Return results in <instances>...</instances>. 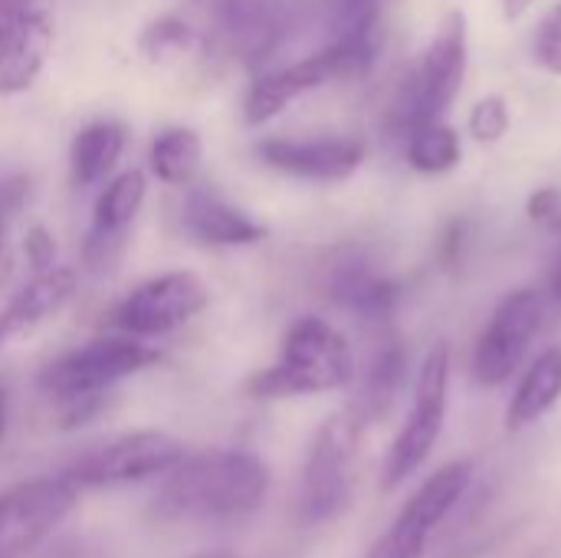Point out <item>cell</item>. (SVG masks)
<instances>
[{"label": "cell", "mask_w": 561, "mask_h": 558, "mask_svg": "<svg viewBox=\"0 0 561 558\" xmlns=\"http://www.w3.org/2000/svg\"><path fill=\"white\" fill-rule=\"evenodd\" d=\"M49 16H53V0H0V39Z\"/></svg>", "instance_id": "30"}, {"label": "cell", "mask_w": 561, "mask_h": 558, "mask_svg": "<svg viewBox=\"0 0 561 558\" xmlns=\"http://www.w3.org/2000/svg\"><path fill=\"white\" fill-rule=\"evenodd\" d=\"M470 483H473L470 460H450L440 470H434L421 483V490L404 503L398 520L375 539L365 558H424L431 533L463 500Z\"/></svg>", "instance_id": "9"}, {"label": "cell", "mask_w": 561, "mask_h": 558, "mask_svg": "<svg viewBox=\"0 0 561 558\" xmlns=\"http://www.w3.org/2000/svg\"><path fill=\"white\" fill-rule=\"evenodd\" d=\"M533 3H536V0H503V16H506L510 23H516V20H523V16L533 10Z\"/></svg>", "instance_id": "35"}, {"label": "cell", "mask_w": 561, "mask_h": 558, "mask_svg": "<svg viewBox=\"0 0 561 558\" xmlns=\"http://www.w3.org/2000/svg\"><path fill=\"white\" fill-rule=\"evenodd\" d=\"M325 289L339 309H345L348 316H355V322L375 332H388L401 303V286L362 253H348L332 263Z\"/></svg>", "instance_id": "15"}, {"label": "cell", "mask_w": 561, "mask_h": 558, "mask_svg": "<svg viewBox=\"0 0 561 558\" xmlns=\"http://www.w3.org/2000/svg\"><path fill=\"white\" fill-rule=\"evenodd\" d=\"M26 191H30V181H26V178H7V181H0V289L7 286L10 270H13V253H10V220H13V217H16V210L23 207Z\"/></svg>", "instance_id": "28"}, {"label": "cell", "mask_w": 561, "mask_h": 558, "mask_svg": "<svg viewBox=\"0 0 561 558\" xmlns=\"http://www.w3.org/2000/svg\"><path fill=\"white\" fill-rule=\"evenodd\" d=\"M447 395H450V345L437 342L434 349H427L421 362L411 414L385 457V467H381L385 493H394L398 487H404L434 454L447 424Z\"/></svg>", "instance_id": "5"}, {"label": "cell", "mask_w": 561, "mask_h": 558, "mask_svg": "<svg viewBox=\"0 0 561 558\" xmlns=\"http://www.w3.org/2000/svg\"><path fill=\"white\" fill-rule=\"evenodd\" d=\"M201 161H204V141L194 128H164L154 141H151V155H148V164H151V174L161 181V184H171V187H187L197 171H201Z\"/></svg>", "instance_id": "23"}, {"label": "cell", "mask_w": 561, "mask_h": 558, "mask_svg": "<svg viewBox=\"0 0 561 558\" xmlns=\"http://www.w3.org/2000/svg\"><path fill=\"white\" fill-rule=\"evenodd\" d=\"M181 457H184V444L178 437L164 431H131L79 457L66 470V477L76 487H92V490L128 487L168 474Z\"/></svg>", "instance_id": "12"}, {"label": "cell", "mask_w": 561, "mask_h": 558, "mask_svg": "<svg viewBox=\"0 0 561 558\" xmlns=\"http://www.w3.org/2000/svg\"><path fill=\"white\" fill-rule=\"evenodd\" d=\"M561 401V345H549L533 358V365L523 372L513 401L506 408V428L523 431L546 418Z\"/></svg>", "instance_id": "21"}, {"label": "cell", "mask_w": 561, "mask_h": 558, "mask_svg": "<svg viewBox=\"0 0 561 558\" xmlns=\"http://www.w3.org/2000/svg\"><path fill=\"white\" fill-rule=\"evenodd\" d=\"M332 79H339V76L322 46L289 66L260 69L243 95V122L250 128H260V125L273 122L279 112H286L296 99H302L312 89H322Z\"/></svg>", "instance_id": "17"}, {"label": "cell", "mask_w": 561, "mask_h": 558, "mask_svg": "<svg viewBox=\"0 0 561 558\" xmlns=\"http://www.w3.org/2000/svg\"><path fill=\"white\" fill-rule=\"evenodd\" d=\"M145 197H148V178L138 168L105 181V187L95 197L92 224L82 243V266L92 276H108L122 263L128 250V234L145 207Z\"/></svg>", "instance_id": "13"}, {"label": "cell", "mask_w": 561, "mask_h": 558, "mask_svg": "<svg viewBox=\"0 0 561 558\" xmlns=\"http://www.w3.org/2000/svg\"><path fill=\"white\" fill-rule=\"evenodd\" d=\"M381 7L385 0H329V33L322 49L329 53L339 79L368 76L381 46Z\"/></svg>", "instance_id": "16"}, {"label": "cell", "mask_w": 561, "mask_h": 558, "mask_svg": "<svg viewBox=\"0 0 561 558\" xmlns=\"http://www.w3.org/2000/svg\"><path fill=\"white\" fill-rule=\"evenodd\" d=\"M7 421H10V408H7V391H3V385H0V444H3V437H7Z\"/></svg>", "instance_id": "36"}, {"label": "cell", "mask_w": 561, "mask_h": 558, "mask_svg": "<svg viewBox=\"0 0 561 558\" xmlns=\"http://www.w3.org/2000/svg\"><path fill=\"white\" fill-rule=\"evenodd\" d=\"M49 46H53V16L36 20L16 30L13 36L0 39V99L26 92L39 79Z\"/></svg>", "instance_id": "22"}, {"label": "cell", "mask_w": 561, "mask_h": 558, "mask_svg": "<svg viewBox=\"0 0 561 558\" xmlns=\"http://www.w3.org/2000/svg\"><path fill=\"white\" fill-rule=\"evenodd\" d=\"M207 43L204 33H197L187 20L168 13V16H158L151 20L141 36H138V53L154 62V66H164V62H178L184 56H194L201 46Z\"/></svg>", "instance_id": "26"}, {"label": "cell", "mask_w": 561, "mask_h": 558, "mask_svg": "<svg viewBox=\"0 0 561 558\" xmlns=\"http://www.w3.org/2000/svg\"><path fill=\"white\" fill-rule=\"evenodd\" d=\"M358 414H332L319 424L302 467L299 516L306 526L339 520L352 506V474L358 451Z\"/></svg>", "instance_id": "7"}, {"label": "cell", "mask_w": 561, "mask_h": 558, "mask_svg": "<svg viewBox=\"0 0 561 558\" xmlns=\"http://www.w3.org/2000/svg\"><path fill=\"white\" fill-rule=\"evenodd\" d=\"M181 227L191 240L204 247H253L266 240V227L230 204L220 191L210 184L187 187L184 207H181Z\"/></svg>", "instance_id": "19"}, {"label": "cell", "mask_w": 561, "mask_h": 558, "mask_svg": "<svg viewBox=\"0 0 561 558\" xmlns=\"http://www.w3.org/2000/svg\"><path fill=\"white\" fill-rule=\"evenodd\" d=\"M161 365V352L154 345H145V339L131 335H102L92 339L53 362L43 365L36 375V388L49 401H69L85 395H108L118 382L135 378L148 368Z\"/></svg>", "instance_id": "4"}, {"label": "cell", "mask_w": 561, "mask_h": 558, "mask_svg": "<svg viewBox=\"0 0 561 558\" xmlns=\"http://www.w3.org/2000/svg\"><path fill=\"white\" fill-rule=\"evenodd\" d=\"M355 378V358L345 335L319 316L296 319L286 335L276 365L247 378V395L256 401L329 395Z\"/></svg>", "instance_id": "2"}, {"label": "cell", "mask_w": 561, "mask_h": 558, "mask_svg": "<svg viewBox=\"0 0 561 558\" xmlns=\"http://www.w3.org/2000/svg\"><path fill=\"white\" fill-rule=\"evenodd\" d=\"M72 296H76V270L49 266L43 273H33V280L0 312V352L33 339L72 303Z\"/></svg>", "instance_id": "18"}, {"label": "cell", "mask_w": 561, "mask_h": 558, "mask_svg": "<svg viewBox=\"0 0 561 558\" xmlns=\"http://www.w3.org/2000/svg\"><path fill=\"white\" fill-rule=\"evenodd\" d=\"M302 20V0H217L210 10L214 26L207 43L243 69L260 72L299 33Z\"/></svg>", "instance_id": "6"}, {"label": "cell", "mask_w": 561, "mask_h": 558, "mask_svg": "<svg viewBox=\"0 0 561 558\" xmlns=\"http://www.w3.org/2000/svg\"><path fill=\"white\" fill-rule=\"evenodd\" d=\"M549 299L561 309V247L552 260V270H549Z\"/></svg>", "instance_id": "34"}, {"label": "cell", "mask_w": 561, "mask_h": 558, "mask_svg": "<svg viewBox=\"0 0 561 558\" xmlns=\"http://www.w3.org/2000/svg\"><path fill=\"white\" fill-rule=\"evenodd\" d=\"M79 487L62 477H33L0 493V558L30 556L76 506Z\"/></svg>", "instance_id": "11"}, {"label": "cell", "mask_w": 561, "mask_h": 558, "mask_svg": "<svg viewBox=\"0 0 561 558\" xmlns=\"http://www.w3.org/2000/svg\"><path fill=\"white\" fill-rule=\"evenodd\" d=\"M533 59L549 76H561V0L542 13L533 33Z\"/></svg>", "instance_id": "29"}, {"label": "cell", "mask_w": 561, "mask_h": 558, "mask_svg": "<svg viewBox=\"0 0 561 558\" xmlns=\"http://www.w3.org/2000/svg\"><path fill=\"white\" fill-rule=\"evenodd\" d=\"M270 493V470L250 451H204L181 457L154 497L164 520L233 523L253 516Z\"/></svg>", "instance_id": "1"}, {"label": "cell", "mask_w": 561, "mask_h": 558, "mask_svg": "<svg viewBox=\"0 0 561 558\" xmlns=\"http://www.w3.org/2000/svg\"><path fill=\"white\" fill-rule=\"evenodd\" d=\"M23 253H26V263L33 266V273H43V270L56 266V237L36 224L23 237Z\"/></svg>", "instance_id": "32"}, {"label": "cell", "mask_w": 561, "mask_h": 558, "mask_svg": "<svg viewBox=\"0 0 561 558\" xmlns=\"http://www.w3.org/2000/svg\"><path fill=\"white\" fill-rule=\"evenodd\" d=\"M510 125H513V112H510V102L500 92H490V95L477 99V105L470 109V118H467V132L480 145L503 141L510 135Z\"/></svg>", "instance_id": "27"}, {"label": "cell", "mask_w": 561, "mask_h": 558, "mask_svg": "<svg viewBox=\"0 0 561 558\" xmlns=\"http://www.w3.org/2000/svg\"><path fill=\"white\" fill-rule=\"evenodd\" d=\"M128 128L115 118H99L89 122L85 128L76 132L69 145V171L76 187H95L105 184L125 151Z\"/></svg>", "instance_id": "20"}, {"label": "cell", "mask_w": 561, "mask_h": 558, "mask_svg": "<svg viewBox=\"0 0 561 558\" xmlns=\"http://www.w3.org/2000/svg\"><path fill=\"white\" fill-rule=\"evenodd\" d=\"M526 210H529L533 224H539L552 234H561V187H539L529 197Z\"/></svg>", "instance_id": "31"}, {"label": "cell", "mask_w": 561, "mask_h": 558, "mask_svg": "<svg viewBox=\"0 0 561 558\" xmlns=\"http://www.w3.org/2000/svg\"><path fill=\"white\" fill-rule=\"evenodd\" d=\"M404 372H408V352L398 339H385L365 372V388H362V418H385L388 408L394 405L401 385H404Z\"/></svg>", "instance_id": "24"}, {"label": "cell", "mask_w": 561, "mask_h": 558, "mask_svg": "<svg viewBox=\"0 0 561 558\" xmlns=\"http://www.w3.org/2000/svg\"><path fill=\"white\" fill-rule=\"evenodd\" d=\"M542 319L546 299L539 289H516L500 299L490 326L473 345V378L480 388H500L519 372L533 339L542 329Z\"/></svg>", "instance_id": "10"}, {"label": "cell", "mask_w": 561, "mask_h": 558, "mask_svg": "<svg viewBox=\"0 0 561 558\" xmlns=\"http://www.w3.org/2000/svg\"><path fill=\"white\" fill-rule=\"evenodd\" d=\"M463 247H467V227H463V220H454L440 240V260L447 266H457L463 260Z\"/></svg>", "instance_id": "33"}, {"label": "cell", "mask_w": 561, "mask_h": 558, "mask_svg": "<svg viewBox=\"0 0 561 558\" xmlns=\"http://www.w3.org/2000/svg\"><path fill=\"white\" fill-rule=\"evenodd\" d=\"M256 158L296 181L312 184H339L348 181L365 161V141L345 135L325 138H263L256 141Z\"/></svg>", "instance_id": "14"}, {"label": "cell", "mask_w": 561, "mask_h": 558, "mask_svg": "<svg viewBox=\"0 0 561 558\" xmlns=\"http://www.w3.org/2000/svg\"><path fill=\"white\" fill-rule=\"evenodd\" d=\"M467 69H470L467 16H463V10H450L444 16V23L437 26L434 39L424 46L417 62L401 79V86L391 99L388 128L398 138H404L417 125L440 122L450 112V105L457 102Z\"/></svg>", "instance_id": "3"}, {"label": "cell", "mask_w": 561, "mask_h": 558, "mask_svg": "<svg viewBox=\"0 0 561 558\" xmlns=\"http://www.w3.org/2000/svg\"><path fill=\"white\" fill-rule=\"evenodd\" d=\"M404 158L417 174H447L463 158V141L454 125L427 122L404 135Z\"/></svg>", "instance_id": "25"}, {"label": "cell", "mask_w": 561, "mask_h": 558, "mask_svg": "<svg viewBox=\"0 0 561 558\" xmlns=\"http://www.w3.org/2000/svg\"><path fill=\"white\" fill-rule=\"evenodd\" d=\"M191 558H240L233 549H207V553H197Z\"/></svg>", "instance_id": "37"}, {"label": "cell", "mask_w": 561, "mask_h": 558, "mask_svg": "<svg viewBox=\"0 0 561 558\" xmlns=\"http://www.w3.org/2000/svg\"><path fill=\"white\" fill-rule=\"evenodd\" d=\"M210 303V293L204 280L191 270H171L161 273L141 286H135L108 316L105 326L118 335L131 339H158L181 326H187L194 316H201Z\"/></svg>", "instance_id": "8"}]
</instances>
